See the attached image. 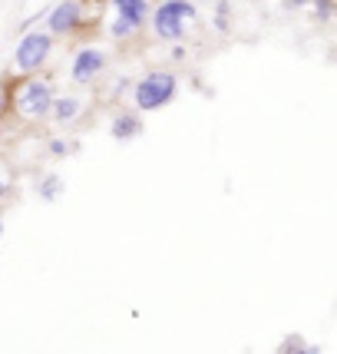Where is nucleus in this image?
Listing matches in <instances>:
<instances>
[{"label":"nucleus","instance_id":"nucleus-1","mask_svg":"<svg viewBox=\"0 0 337 354\" xmlns=\"http://www.w3.org/2000/svg\"><path fill=\"white\" fill-rule=\"evenodd\" d=\"M175 77L172 73H149V77L142 80L136 86V106L139 109H159V106H166L168 100L175 96Z\"/></svg>","mask_w":337,"mask_h":354},{"label":"nucleus","instance_id":"nucleus-2","mask_svg":"<svg viewBox=\"0 0 337 354\" xmlns=\"http://www.w3.org/2000/svg\"><path fill=\"white\" fill-rule=\"evenodd\" d=\"M195 17V7L192 3H185V0H166V3H159V10H155L153 24H155V33L162 37V40H175L179 33H182L185 20H192Z\"/></svg>","mask_w":337,"mask_h":354},{"label":"nucleus","instance_id":"nucleus-3","mask_svg":"<svg viewBox=\"0 0 337 354\" xmlns=\"http://www.w3.org/2000/svg\"><path fill=\"white\" fill-rule=\"evenodd\" d=\"M46 53H50V37L40 30L27 33L23 40H20V46H17V66L23 70V73H33L37 66H44L46 63Z\"/></svg>","mask_w":337,"mask_h":354},{"label":"nucleus","instance_id":"nucleus-4","mask_svg":"<svg viewBox=\"0 0 337 354\" xmlns=\"http://www.w3.org/2000/svg\"><path fill=\"white\" fill-rule=\"evenodd\" d=\"M50 106H53V93H50V83H44V80H30L17 93V109L27 116H44Z\"/></svg>","mask_w":337,"mask_h":354},{"label":"nucleus","instance_id":"nucleus-5","mask_svg":"<svg viewBox=\"0 0 337 354\" xmlns=\"http://www.w3.org/2000/svg\"><path fill=\"white\" fill-rule=\"evenodd\" d=\"M116 10H119V20L113 24V37H123V33H133L146 20L149 14V3L146 0H113Z\"/></svg>","mask_w":337,"mask_h":354},{"label":"nucleus","instance_id":"nucleus-6","mask_svg":"<svg viewBox=\"0 0 337 354\" xmlns=\"http://www.w3.org/2000/svg\"><path fill=\"white\" fill-rule=\"evenodd\" d=\"M77 24H79V3L77 0H63V3L53 7V14H50V30L53 33H70Z\"/></svg>","mask_w":337,"mask_h":354},{"label":"nucleus","instance_id":"nucleus-7","mask_svg":"<svg viewBox=\"0 0 337 354\" xmlns=\"http://www.w3.org/2000/svg\"><path fill=\"white\" fill-rule=\"evenodd\" d=\"M103 70V53L99 50H83L77 53V60H73V80L83 83V80H90L93 73H99Z\"/></svg>","mask_w":337,"mask_h":354},{"label":"nucleus","instance_id":"nucleus-8","mask_svg":"<svg viewBox=\"0 0 337 354\" xmlns=\"http://www.w3.org/2000/svg\"><path fill=\"white\" fill-rule=\"evenodd\" d=\"M139 133V120L133 113H123V116H116V123H113V136L116 139H133Z\"/></svg>","mask_w":337,"mask_h":354},{"label":"nucleus","instance_id":"nucleus-9","mask_svg":"<svg viewBox=\"0 0 337 354\" xmlns=\"http://www.w3.org/2000/svg\"><path fill=\"white\" fill-rule=\"evenodd\" d=\"M50 109H53V116H57L60 123H70V120H73V116L79 113V103H77V100H70V96H66V100H57V103H53Z\"/></svg>","mask_w":337,"mask_h":354},{"label":"nucleus","instance_id":"nucleus-10","mask_svg":"<svg viewBox=\"0 0 337 354\" xmlns=\"http://www.w3.org/2000/svg\"><path fill=\"white\" fill-rule=\"evenodd\" d=\"M305 351V341L298 338V335H291V338L281 341V348H278V354H301Z\"/></svg>","mask_w":337,"mask_h":354},{"label":"nucleus","instance_id":"nucleus-11","mask_svg":"<svg viewBox=\"0 0 337 354\" xmlns=\"http://www.w3.org/2000/svg\"><path fill=\"white\" fill-rule=\"evenodd\" d=\"M57 189H60V179H57V176H50L40 192H44V199H53V196H57Z\"/></svg>","mask_w":337,"mask_h":354},{"label":"nucleus","instance_id":"nucleus-12","mask_svg":"<svg viewBox=\"0 0 337 354\" xmlns=\"http://www.w3.org/2000/svg\"><path fill=\"white\" fill-rule=\"evenodd\" d=\"M50 153H66V142H63V139H53V142H50Z\"/></svg>","mask_w":337,"mask_h":354},{"label":"nucleus","instance_id":"nucleus-13","mask_svg":"<svg viewBox=\"0 0 337 354\" xmlns=\"http://www.w3.org/2000/svg\"><path fill=\"white\" fill-rule=\"evenodd\" d=\"M301 354H321V348H318V344H305V351Z\"/></svg>","mask_w":337,"mask_h":354},{"label":"nucleus","instance_id":"nucleus-14","mask_svg":"<svg viewBox=\"0 0 337 354\" xmlns=\"http://www.w3.org/2000/svg\"><path fill=\"white\" fill-rule=\"evenodd\" d=\"M3 196H7V183L0 179V199H3Z\"/></svg>","mask_w":337,"mask_h":354},{"label":"nucleus","instance_id":"nucleus-15","mask_svg":"<svg viewBox=\"0 0 337 354\" xmlns=\"http://www.w3.org/2000/svg\"><path fill=\"white\" fill-rule=\"evenodd\" d=\"M301 3H307V0H288V7H301Z\"/></svg>","mask_w":337,"mask_h":354},{"label":"nucleus","instance_id":"nucleus-16","mask_svg":"<svg viewBox=\"0 0 337 354\" xmlns=\"http://www.w3.org/2000/svg\"><path fill=\"white\" fill-rule=\"evenodd\" d=\"M0 229H3V222H0Z\"/></svg>","mask_w":337,"mask_h":354}]
</instances>
